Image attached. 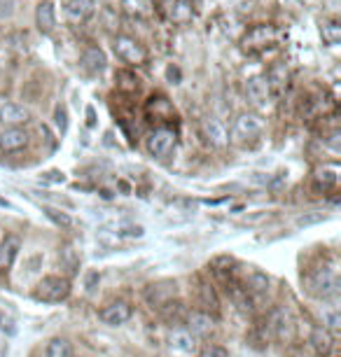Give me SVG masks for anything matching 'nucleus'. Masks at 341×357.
I'll use <instances>...</instances> for the list:
<instances>
[{
	"instance_id": "14",
	"label": "nucleus",
	"mask_w": 341,
	"mask_h": 357,
	"mask_svg": "<svg viewBox=\"0 0 341 357\" xmlns=\"http://www.w3.org/2000/svg\"><path fill=\"white\" fill-rule=\"evenodd\" d=\"M271 332L278 341H290L292 332H295V325H292L290 315L285 311H276L271 315Z\"/></svg>"
},
{
	"instance_id": "22",
	"label": "nucleus",
	"mask_w": 341,
	"mask_h": 357,
	"mask_svg": "<svg viewBox=\"0 0 341 357\" xmlns=\"http://www.w3.org/2000/svg\"><path fill=\"white\" fill-rule=\"evenodd\" d=\"M273 31L269 26H257V29H252L248 36H245V47H262L271 40Z\"/></svg>"
},
{
	"instance_id": "15",
	"label": "nucleus",
	"mask_w": 341,
	"mask_h": 357,
	"mask_svg": "<svg viewBox=\"0 0 341 357\" xmlns=\"http://www.w3.org/2000/svg\"><path fill=\"white\" fill-rule=\"evenodd\" d=\"M105 66H108V59H105L103 50H98V47H89V50L82 54V68L86 73H91V75L103 73Z\"/></svg>"
},
{
	"instance_id": "16",
	"label": "nucleus",
	"mask_w": 341,
	"mask_h": 357,
	"mask_svg": "<svg viewBox=\"0 0 341 357\" xmlns=\"http://www.w3.org/2000/svg\"><path fill=\"white\" fill-rule=\"evenodd\" d=\"M173 296H176V282H157V285H150L148 289V301L157 308H162Z\"/></svg>"
},
{
	"instance_id": "25",
	"label": "nucleus",
	"mask_w": 341,
	"mask_h": 357,
	"mask_svg": "<svg viewBox=\"0 0 341 357\" xmlns=\"http://www.w3.org/2000/svg\"><path fill=\"white\" fill-rule=\"evenodd\" d=\"M43 213L50 218L54 225H59V227H63V229H68L70 225H73V220H70V215L68 213H61V211H56V208H50V206H45L43 208Z\"/></svg>"
},
{
	"instance_id": "31",
	"label": "nucleus",
	"mask_w": 341,
	"mask_h": 357,
	"mask_svg": "<svg viewBox=\"0 0 341 357\" xmlns=\"http://www.w3.org/2000/svg\"><path fill=\"white\" fill-rule=\"evenodd\" d=\"M327 322H330V327L334 329V332H337V329H339V315L330 313V315H327Z\"/></svg>"
},
{
	"instance_id": "9",
	"label": "nucleus",
	"mask_w": 341,
	"mask_h": 357,
	"mask_svg": "<svg viewBox=\"0 0 341 357\" xmlns=\"http://www.w3.org/2000/svg\"><path fill=\"white\" fill-rule=\"evenodd\" d=\"M36 26H38L40 33H45V36L54 33V29H56L54 3H50V0H43V3L38 5V10H36Z\"/></svg>"
},
{
	"instance_id": "33",
	"label": "nucleus",
	"mask_w": 341,
	"mask_h": 357,
	"mask_svg": "<svg viewBox=\"0 0 341 357\" xmlns=\"http://www.w3.org/2000/svg\"><path fill=\"white\" fill-rule=\"evenodd\" d=\"M299 3H302V0H299Z\"/></svg>"
},
{
	"instance_id": "7",
	"label": "nucleus",
	"mask_w": 341,
	"mask_h": 357,
	"mask_svg": "<svg viewBox=\"0 0 341 357\" xmlns=\"http://www.w3.org/2000/svg\"><path fill=\"white\" fill-rule=\"evenodd\" d=\"M93 10H96L93 0H68V3H66V19H68L73 26H79L93 15Z\"/></svg>"
},
{
	"instance_id": "32",
	"label": "nucleus",
	"mask_w": 341,
	"mask_h": 357,
	"mask_svg": "<svg viewBox=\"0 0 341 357\" xmlns=\"http://www.w3.org/2000/svg\"><path fill=\"white\" fill-rule=\"evenodd\" d=\"M86 124H89V126L96 124V119H93V107H91V105L86 107Z\"/></svg>"
},
{
	"instance_id": "10",
	"label": "nucleus",
	"mask_w": 341,
	"mask_h": 357,
	"mask_svg": "<svg viewBox=\"0 0 341 357\" xmlns=\"http://www.w3.org/2000/svg\"><path fill=\"white\" fill-rule=\"evenodd\" d=\"M131 313L133 311L126 301H112V304H108L101 311V320L105 322V325L117 327V325H124V322L131 318Z\"/></svg>"
},
{
	"instance_id": "20",
	"label": "nucleus",
	"mask_w": 341,
	"mask_h": 357,
	"mask_svg": "<svg viewBox=\"0 0 341 357\" xmlns=\"http://www.w3.org/2000/svg\"><path fill=\"white\" fill-rule=\"evenodd\" d=\"M311 343H313V348H316L318 355H330L332 348H334V339H332L330 329H325V327H316V329H313Z\"/></svg>"
},
{
	"instance_id": "23",
	"label": "nucleus",
	"mask_w": 341,
	"mask_h": 357,
	"mask_svg": "<svg viewBox=\"0 0 341 357\" xmlns=\"http://www.w3.org/2000/svg\"><path fill=\"white\" fill-rule=\"evenodd\" d=\"M47 357H73V346L66 339H52L47 343Z\"/></svg>"
},
{
	"instance_id": "17",
	"label": "nucleus",
	"mask_w": 341,
	"mask_h": 357,
	"mask_svg": "<svg viewBox=\"0 0 341 357\" xmlns=\"http://www.w3.org/2000/svg\"><path fill=\"white\" fill-rule=\"evenodd\" d=\"M19 248H22V243H19V238H15V236H8V238L0 243V271H8V268L15 264Z\"/></svg>"
},
{
	"instance_id": "21",
	"label": "nucleus",
	"mask_w": 341,
	"mask_h": 357,
	"mask_svg": "<svg viewBox=\"0 0 341 357\" xmlns=\"http://www.w3.org/2000/svg\"><path fill=\"white\" fill-rule=\"evenodd\" d=\"M122 10L129 17L145 19L152 15V0H122Z\"/></svg>"
},
{
	"instance_id": "27",
	"label": "nucleus",
	"mask_w": 341,
	"mask_h": 357,
	"mask_svg": "<svg viewBox=\"0 0 341 357\" xmlns=\"http://www.w3.org/2000/svg\"><path fill=\"white\" fill-rule=\"evenodd\" d=\"M266 285H269V280H266L262 273H252L250 280H248V287H243V289H252V292H264Z\"/></svg>"
},
{
	"instance_id": "26",
	"label": "nucleus",
	"mask_w": 341,
	"mask_h": 357,
	"mask_svg": "<svg viewBox=\"0 0 341 357\" xmlns=\"http://www.w3.org/2000/svg\"><path fill=\"white\" fill-rule=\"evenodd\" d=\"M316 180H318V185L323 187V190H330V187L337 185V168H320Z\"/></svg>"
},
{
	"instance_id": "30",
	"label": "nucleus",
	"mask_w": 341,
	"mask_h": 357,
	"mask_svg": "<svg viewBox=\"0 0 341 357\" xmlns=\"http://www.w3.org/2000/svg\"><path fill=\"white\" fill-rule=\"evenodd\" d=\"M56 126H59V131L66 133V129H68V114H66V107H56Z\"/></svg>"
},
{
	"instance_id": "8",
	"label": "nucleus",
	"mask_w": 341,
	"mask_h": 357,
	"mask_svg": "<svg viewBox=\"0 0 341 357\" xmlns=\"http://www.w3.org/2000/svg\"><path fill=\"white\" fill-rule=\"evenodd\" d=\"M337 289H339L337 275H334L332 271H327V268L318 271L311 278V292L313 294H318V296H334V294H337Z\"/></svg>"
},
{
	"instance_id": "6",
	"label": "nucleus",
	"mask_w": 341,
	"mask_h": 357,
	"mask_svg": "<svg viewBox=\"0 0 341 357\" xmlns=\"http://www.w3.org/2000/svg\"><path fill=\"white\" fill-rule=\"evenodd\" d=\"M29 145V133L19 126H8L0 131V150L3 152H19Z\"/></svg>"
},
{
	"instance_id": "29",
	"label": "nucleus",
	"mask_w": 341,
	"mask_h": 357,
	"mask_svg": "<svg viewBox=\"0 0 341 357\" xmlns=\"http://www.w3.org/2000/svg\"><path fill=\"white\" fill-rule=\"evenodd\" d=\"M15 17V0H0V19Z\"/></svg>"
},
{
	"instance_id": "12",
	"label": "nucleus",
	"mask_w": 341,
	"mask_h": 357,
	"mask_svg": "<svg viewBox=\"0 0 341 357\" xmlns=\"http://www.w3.org/2000/svg\"><path fill=\"white\" fill-rule=\"evenodd\" d=\"M31 119V112L26 110L24 105L17 103H5L0 105V122L8 124V126H22Z\"/></svg>"
},
{
	"instance_id": "3",
	"label": "nucleus",
	"mask_w": 341,
	"mask_h": 357,
	"mask_svg": "<svg viewBox=\"0 0 341 357\" xmlns=\"http://www.w3.org/2000/svg\"><path fill=\"white\" fill-rule=\"evenodd\" d=\"M115 52H117V56L122 59V61L131 63V66L148 63V52H145V47L140 45L138 40H133V38L119 36L115 40Z\"/></svg>"
},
{
	"instance_id": "2",
	"label": "nucleus",
	"mask_w": 341,
	"mask_h": 357,
	"mask_svg": "<svg viewBox=\"0 0 341 357\" xmlns=\"http://www.w3.org/2000/svg\"><path fill=\"white\" fill-rule=\"evenodd\" d=\"M264 124L257 114H238L236 122L232 126V140L238 145H248V143H255L262 133Z\"/></svg>"
},
{
	"instance_id": "11",
	"label": "nucleus",
	"mask_w": 341,
	"mask_h": 357,
	"mask_svg": "<svg viewBox=\"0 0 341 357\" xmlns=\"http://www.w3.org/2000/svg\"><path fill=\"white\" fill-rule=\"evenodd\" d=\"M245 96L255 107H264L269 100V79L264 77H252L245 84Z\"/></svg>"
},
{
	"instance_id": "19",
	"label": "nucleus",
	"mask_w": 341,
	"mask_h": 357,
	"mask_svg": "<svg viewBox=\"0 0 341 357\" xmlns=\"http://www.w3.org/2000/svg\"><path fill=\"white\" fill-rule=\"evenodd\" d=\"M171 348H176L185 355H192L194 350H197V339H194V334L190 329H176V332L171 334Z\"/></svg>"
},
{
	"instance_id": "13",
	"label": "nucleus",
	"mask_w": 341,
	"mask_h": 357,
	"mask_svg": "<svg viewBox=\"0 0 341 357\" xmlns=\"http://www.w3.org/2000/svg\"><path fill=\"white\" fill-rule=\"evenodd\" d=\"M202 129H204V136L209 138L213 145H218V147H225L227 143H229V133H227L225 124L220 122V119H213V117L204 119Z\"/></svg>"
},
{
	"instance_id": "28",
	"label": "nucleus",
	"mask_w": 341,
	"mask_h": 357,
	"mask_svg": "<svg viewBox=\"0 0 341 357\" xmlns=\"http://www.w3.org/2000/svg\"><path fill=\"white\" fill-rule=\"evenodd\" d=\"M202 357H229V353H227V348H222V346L209 343V346L202 350Z\"/></svg>"
},
{
	"instance_id": "4",
	"label": "nucleus",
	"mask_w": 341,
	"mask_h": 357,
	"mask_svg": "<svg viewBox=\"0 0 341 357\" xmlns=\"http://www.w3.org/2000/svg\"><path fill=\"white\" fill-rule=\"evenodd\" d=\"M176 143H178V136L173 129H155L148 136V152L152 157L164 159L176 150Z\"/></svg>"
},
{
	"instance_id": "1",
	"label": "nucleus",
	"mask_w": 341,
	"mask_h": 357,
	"mask_svg": "<svg viewBox=\"0 0 341 357\" xmlns=\"http://www.w3.org/2000/svg\"><path fill=\"white\" fill-rule=\"evenodd\" d=\"M68 294H70V282L61 278V275H47V278L40 280L36 289H33V299L45 301V304L63 301Z\"/></svg>"
},
{
	"instance_id": "24",
	"label": "nucleus",
	"mask_w": 341,
	"mask_h": 357,
	"mask_svg": "<svg viewBox=\"0 0 341 357\" xmlns=\"http://www.w3.org/2000/svg\"><path fill=\"white\" fill-rule=\"evenodd\" d=\"M320 36L327 45H339L341 43V24L339 22H327L323 24V29H320Z\"/></svg>"
},
{
	"instance_id": "18",
	"label": "nucleus",
	"mask_w": 341,
	"mask_h": 357,
	"mask_svg": "<svg viewBox=\"0 0 341 357\" xmlns=\"http://www.w3.org/2000/svg\"><path fill=\"white\" fill-rule=\"evenodd\" d=\"M187 325H190V332L197 336H206L213 332V318L204 311L187 313Z\"/></svg>"
},
{
	"instance_id": "5",
	"label": "nucleus",
	"mask_w": 341,
	"mask_h": 357,
	"mask_svg": "<svg viewBox=\"0 0 341 357\" xmlns=\"http://www.w3.org/2000/svg\"><path fill=\"white\" fill-rule=\"evenodd\" d=\"M162 10H164V17L169 19L171 24H190L194 19V8L190 0H164L162 3Z\"/></svg>"
}]
</instances>
